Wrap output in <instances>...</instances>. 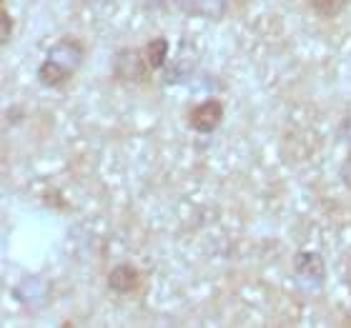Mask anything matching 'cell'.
<instances>
[{"instance_id": "cell-1", "label": "cell", "mask_w": 351, "mask_h": 328, "mask_svg": "<svg viewBox=\"0 0 351 328\" xmlns=\"http://www.w3.org/2000/svg\"><path fill=\"white\" fill-rule=\"evenodd\" d=\"M151 66H148L146 55L138 48H123V51L116 53L113 58V73H116L118 81L125 83H146L151 78Z\"/></svg>"}, {"instance_id": "cell-2", "label": "cell", "mask_w": 351, "mask_h": 328, "mask_svg": "<svg viewBox=\"0 0 351 328\" xmlns=\"http://www.w3.org/2000/svg\"><path fill=\"white\" fill-rule=\"evenodd\" d=\"M221 121H223V103L216 98H208L189 110V125L196 133H213Z\"/></svg>"}, {"instance_id": "cell-3", "label": "cell", "mask_w": 351, "mask_h": 328, "mask_svg": "<svg viewBox=\"0 0 351 328\" xmlns=\"http://www.w3.org/2000/svg\"><path fill=\"white\" fill-rule=\"evenodd\" d=\"M108 288L113 293H118V296H131V293L138 291L141 286V273L136 266H131V263H121V266H116V268L108 273Z\"/></svg>"}, {"instance_id": "cell-4", "label": "cell", "mask_w": 351, "mask_h": 328, "mask_svg": "<svg viewBox=\"0 0 351 328\" xmlns=\"http://www.w3.org/2000/svg\"><path fill=\"white\" fill-rule=\"evenodd\" d=\"M48 58L58 60V63H63V66L71 68L75 73L83 63V43L75 40V38H63V40H58V43L51 48V55H48Z\"/></svg>"}, {"instance_id": "cell-5", "label": "cell", "mask_w": 351, "mask_h": 328, "mask_svg": "<svg viewBox=\"0 0 351 328\" xmlns=\"http://www.w3.org/2000/svg\"><path fill=\"white\" fill-rule=\"evenodd\" d=\"M293 270L299 273L301 278L306 281H324V273H326V263L316 251H299L296 258H293Z\"/></svg>"}, {"instance_id": "cell-6", "label": "cell", "mask_w": 351, "mask_h": 328, "mask_svg": "<svg viewBox=\"0 0 351 328\" xmlns=\"http://www.w3.org/2000/svg\"><path fill=\"white\" fill-rule=\"evenodd\" d=\"M71 78H73V71L53 58H45L38 68V81L45 88H63Z\"/></svg>"}, {"instance_id": "cell-7", "label": "cell", "mask_w": 351, "mask_h": 328, "mask_svg": "<svg viewBox=\"0 0 351 328\" xmlns=\"http://www.w3.org/2000/svg\"><path fill=\"white\" fill-rule=\"evenodd\" d=\"M143 55H146L151 71L163 68L166 66V58H169V40H166V38H154V40H148L146 48H143Z\"/></svg>"}, {"instance_id": "cell-8", "label": "cell", "mask_w": 351, "mask_h": 328, "mask_svg": "<svg viewBox=\"0 0 351 328\" xmlns=\"http://www.w3.org/2000/svg\"><path fill=\"white\" fill-rule=\"evenodd\" d=\"M346 3H349V0H308L311 10L319 13L322 18H337L346 8Z\"/></svg>"}, {"instance_id": "cell-9", "label": "cell", "mask_w": 351, "mask_h": 328, "mask_svg": "<svg viewBox=\"0 0 351 328\" xmlns=\"http://www.w3.org/2000/svg\"><path fill=\"white\" fill-rule=\"evenodd\" d=\"M0 28H3V33H0V43L5 45L8 40H10V33H13V18H10L5 10L0 13Z\"/></svg>"}]
</instances>
